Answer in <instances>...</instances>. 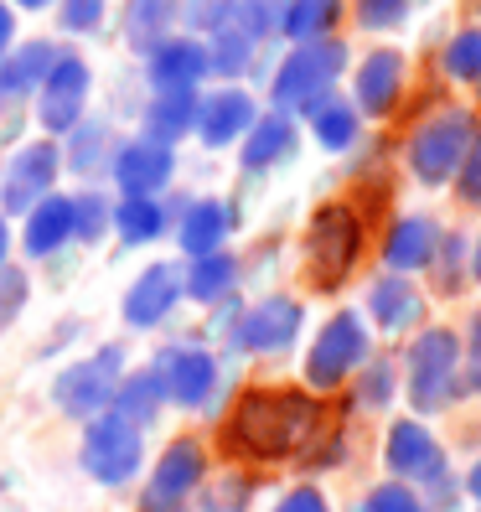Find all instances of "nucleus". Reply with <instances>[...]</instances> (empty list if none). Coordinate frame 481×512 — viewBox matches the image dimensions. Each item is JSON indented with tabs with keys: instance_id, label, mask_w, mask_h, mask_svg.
Listing matches in <instances>:
<instances>
[{
	"instance_id": "f257e3e1",
	"label": "nucleus",
	"mask_w": 481,
	"mask_h": 512,
	"mask_svg": "<svg viewBox=\"0 0 481 512\" xmlns=\"http://www.w3.org/2000/svg\"><path fill=\"white\" fill-rule=\"evenodd\" d=\"M321 430V404L300 388H249L233 404L223 445L249 461H285L295 450H311Z\"/></svg>"
},
{
	"instance_id": "f03ea898",
	"label": "nucleus",
	"mask_w": 481,
	"mask_h": 512,
	"mask_svg": "<svg viewBox=\"0 0 481 512\" xmlns=\"http://www.w3.org/2000/svg\"><path fill=\"white\" fill-rule=\"evenodd\" d=\"M357 254H363V223H357L352 207L326 202L306 233V269H311L316 290H337L352 275Z\"/></svg>"
},
{
	"instance_id": "7ed1b4c3",
	"label": "nucleus",
	"mask_w": 481,
	"mask_h": 512,
	"mask_svg": "<svg viewBox=\"0 0 481 512\" xmlns=\"http://www.w3.org/2000/svg\"><path fill=\"white\" fill-rule=\"evenodd\" d=\"M119 363H125V352H119V347H99L94 357H83V363L63 368V373H57V383H52L57 409L73 414V419H88V425H94L99 414H109L119 383H125V368H119Z\"/></svg>"
},
{
	"instance_id": "20e7f679",
	"label": "nucleus",
	"mask_w": 481,
	"mask_h": 512,
	"mask_svg": "<svg viewBox=\"0 0 481 512\" xmlns=\"http://www.w3.org/2000/svg\"><path fill=\"white\" fill-rule=\"evenodd\" d=\"M83 471L104 481V487H125V481L140 471L145 461V440H140V425H130L125 414H99L94 425L83 430V450H78Z\"/></svg>"
},
{
	"instance_id": "39448f33",
	"label": "nucleus",
	"mask_w": 481,
	"mask_h": 512,
	"mask_svg": "<svg viewBox=\"0 0 481 512\" xmlns=\"http://www.w3.org/2000/svg\"><path fill=\"white\" fill-rule=\"evenodd\" d=\"M466 150H471V119L461 109H440L430 114L425 125L414 130L409 140V166L419 182H450V176H461V161H466Z\"/></svg>"
},
{
	"instance_id": "423d86ee",
	"label": "nucleus",
	"mask_w": 481,
	"mask_h": 512,
	"mask_svg": "<svg viewBox=\"0 0 481 512\" xmlns=\"http://www.w3.org/2000/svg\"><path fill=\"white\" fill-rule=\"evenodd\" d=\"M456 363H461V342L445 326L425 331L409 347V399L419 414H435L456 399Z\"/></svg>"
},
{
	"instance_id": "0eeeda50",
	"label": "nucleus",
	"mask_w": 481,
	"mask_h": 512,
	"mask_svg": "<svg viewBox=\"0 0 481 512\" xmlns=\"http://www.w3.org/2000/svg\"><path fill=\"white\" fill-rule=\"evenodd\" d=\"M342 63H347V47L337 37L295 47L275 73V104H295L300 114H306L316 99L332 94V78L342 73Z\"/></svg>"
},
{
	"instance_id": "6e6552de",
	"label": "nucleus",
	"mask_w": 481,
	"mask_h": 512,
	"mask_svg": "<svg viewBox=\"0 0 481 512\" xmlns=\"http://www.w3.org/2000/svg\"><path fill=\"white\" fill-rule=\"evenodd\" d=\"M368 357V326L357 311H337L332 321L321 326V337L311 342L306 357V378L311 388H337L342 378H352V368Z\"/></svg>"
},
{
	"instance_id": "1a4fd4ad",
	"label": "nucleus",
	"mask_w": 481,
	"mask_h": 512,
	"mask_svg": "<svg viewBox=\"0 0 481 512\" xmlns=\"http://www.w3.org/2000/svg\"><path fill=\"white\" fill-rule=\"evenodd\" d=\"M63 171V150L52 140H32L21 145L6 161V176H0V213H32L52 197V182Z\"/></svg>"
},
{
	"instance_id": "9d476101",
	"label": "nucleus",
	"mask_w": 481,
	"mask_h": 512,
	"mask_svg": "<svg viewBox=\"0 0 481 512\" xmlns=\"http://www.w3.org/2000/svg\"><path fill=\"white\" fill-rule=\"evenodd\" d=\"M202 471H207V456L197 440H171L166 456L150 471V487L140 497V512H182V502L202 487Z\"/></svg>"
},
{
	"instance_id": "9b49d317",
	"label": "nucleus",
	"mask_w": 481,
	"mask_h": 512,
	"mask_svg": "<svg viewBox=\"0 0 481 512\" xmlns=\"http://www.w3.org/2000/svg\"><path fill=\"white\" fill-rule=\"evenodd\" d=\"M83 99H88V63L73 57V52H63L57 68L47 73V83H42V104H37L42 130H52V135L78 130L83 125Z\"/></svg>"
},
{
	"instance_id": "f8f14e48",
	"label": "nucleus",
	"mask_w": 481,
	"mask_h": 512,
	"mask_svg": "<svg viewBox=\"0 0 481 512\" xmlns=\"http://www.w3.org/2000/svg\"><path fill=\"white\" fill-rule=\"evenodd\" d=\"M300 321H306V316H300V300L269 295V300H259V306H249L244 316H238L233 342L244 352H285L300 337Z\"/></svg>"
},
{
	"instance_id": "ddd939ff",
	"label": "nucleus",
	"mask_w": 481,
	"mask_h": 512,
	"mask_svg": "<svg viewBox=\"0 0 481 512\" xmlns=\"http://www.w3.org/2000/svg\"><path fill=\"white\" fill-rule=\"evenodd\" d=\"M156 373L166 383V399L182 404V409H202L207 399H213V388H218V363H213V352H202V347H171V352H161Z\"/></svg>"
},
{
	"instance_id": "4468645a",
	"label": "nucleus",
	"mask_w": 481,
	"mask_h": 512,
	"mask_svg": "<svg viewBox=\"0 0 481 512\" xmlns=\"http://www.w3.org/2000/svg\"><path fill=\"white\" fill-rule=\"evenodd\" d=\"M176 171L171 145L161 140H130L114 150V182L125 187V197H156Z\"/></svg>"
},
{
	"instance_id": "2eb2a0df",
	"label": "nucleus",
	"mask_w": 481,
	"mask_h": 512,
	"mask_svg": "<svg viewBox=\"0 0 481 512\" xmlns=\"http://www.w3.org/2000/svg\"><path fill=\"white\" fill-rule=\"evenodd\" d=\"M187 295V275L176 264H150L145 275L125 290V321L130 326H161L171 306Z\"/></svg>"
},
{
	"instance_id": "dca6fc26",
	"label": "nucleus",
	"mask_w": 481,
	"mask_h": 512,
	"mask_svg": "<svg viewBox=\"0 0 481 512\" xmlns=\"http://www.w3.org/2000/svg\"><path fill=\"white\" fill-rule=\"evenodd\" d=\"M388 471L394 476H414V481H435L445 471V450L435 445V435L425 425H414V419H399L394 430H388Z\"/></svg>"
},
{
	"instance_id": "f3484780",
	"label": "nucleus",
	"mask_w": 481,
	"mask_h": 512,
	"mask_svg": "<svg viewBox=\"0 0 481 512\" xmlns=\"http://www.w3.org/2000/svg\"><path fill=\"white\" fill-rule=\"evenodd\" d=\"M207 68H213V57L192 37H171L161 52H150V83H156V94H192L197 78H207Z\"/></svg>"
},
{
	"instance_id": "a211bd4d",
	"label": "nucleus",
	"mask_w": 481,
	"mask_h": 512,
	"mask_svg": "<svg viewBox=\"0 0 481 512\" xmlns=\"http://www.w3.org/2000/svg\"><path fill=\"white\" fill-rule=\"evenodd\" d=\"M254 125H259V114H254V99L244 88H223V94H207L197 104V135L207 145H228L238 135H249Z\"/></svg>"
},
{
	"instance_id": "6ab92c4d",
	"label": "nucleus",
	"mask_w": 481,
	"mask_h": 512,
	"mask_svg": "<svg viewBox=\"0 0 481 512\" xmlns=\"http://www.w3.org/2000/svg\"><path fill=\"white\" fill-rule=\"evenodd\" d=\"M399 88H404V57L394 47L368 52L363 68H357V104L368 114H388L399 104Z\"/></svg>"
},
{
	"instance_id": "aec40b11",
	"label": "nucleus",
	"mask_w": 481,
	"mask_h": 512,
	"mask_svg": "<svg viewBox=\"0 0 481 512\" xmlns=\"http://www.w3.org/2000/svg\"><path fill=\"white\" fill-rule=\"evenodd\" d=\"M57 52L52 42H26V47H16L6 63H0V99H21V94H42V83H47V73L57 68Z\"/></svg>"
},
{
	"instance_id": "412c9836",
	"label": "nucleus",
	"mask_w": 481,
	"mask_h": 512,
	"mask_svg": "<svg viewBox=\"0 0 481 512\" xmlns=\"http://www.w3.org/2000/svg\"><path fill=\"white\" fill-rule=\"evenodd\" d=\"M233 228V207L218 202V197H207V202H192L187 207V218H182V249L192 259H207V254H223V238Z\"/></svg>"
},
{
	"instance_id": "4be33fe9",
	"label": "nucleus",
	"mask_w": 481,
	"mask_h": 512,
	"mask_svg": "<svg viewBox=\"0 0 481 512\" xmlns=\"http://www.w3.org/2000/svg\"><path fill=\"white\" fill-rule=\"evenodd\" d=\"M440 254V233L430 218H399L394 228H388V244H383V259L388 269H419V264H435Z\"/></svg>"
},
{
	"instance_id": "5701e85b",
	"label": "nucleus",
	"mask_w": 481,
	"mask_h": 512,
	"mask_svg": "<svg viewBox=\"0 0 481 512\" xmlns=\"http://www.w3.org/2000/svg\"><path fill=\"white\" fill-rule=\"evenodd\" d=\"M73 238V197H47L42 207H32L26 213V254L32 259H47V254H57Z\"/></svg>"
},
{
	"instance_id": "b1692460",
	"label": "nucleus",
	"mask_w": 481,
	"mask_h": 512,
	"mask_svg": "<svg viewBox=\"0 0 481 512\" xmlns=\"http://www.w3.org/2000/svg\"><path fill=\"white\" fill-rule=\"evenodd\" d=\"M182 16L176 0H130L125 11V37L135 52H161L171 42V21Z\"/></svg>"
},
{
	"instance_id": "393cba45",
	"label": "nucleus",
	"mask_w": 481,
	"mask_h": 512,
	"mask_svg": "<svg viewBox=\"0 0 481 512\" xmlns=\"http://www.w3.org/2000/svg\"><path fill=\"white\" fill-rule=\"evenodd\" d=\"M368 306H373L383 331H409V326H419V316H425V295H419L409 280H378Z\"/></svg>"
},
{
	"instance_id": "a878e982",
	"label": "nucleus",
	"mask_w": 481,
	"mask_h": 512,
	"mask_svg": "<svg viewBox=\"0 0 481 512\" xmlns=\"http://www.w3.org/2000/svg\"><path fill=\"white\" fill-rule=\"evenodd\" d=\"M197 94H156L150 99V109H145V140H161V145H171V140H182L187 130H197Z\"/></svg>"
},
{
	"instance_id": "bb28decb",
	"label": "nucleus",
	"mask_w": 481,
	"mask_h": 512,
	"mask_svg": "<svg viewBox=\"0 0 481 512\" xmlns=\"http://www.w3.org/2000/svg\"><path fill=\"white\" fill-rule=\"evenodd\" d=\"M290 150H295V125L285 114H269L244 135V166L249 171H269L275 161H285Z\"/></svg>"
},
{
	"instance_id": "cd10ccee",
	"label": "nucleus",
	"mask_w": 481,
	"mask_h": 512,
	"mask_svg": "<svg viewBox=\"0 0 481 512\" xmlns=\"http://www.w3.org/2000/svg\"><path fill=\"white\" fill-rule=\"evenodd\" d=\"M337 16H342V0H290L280 26H285L290 42L306 47V42H326V32L337 26Z\"/></svg>"
},
{
	"instance_id": "c85d7f7f",
	"label": "nucleus",
	"mask_w": 481,
	"mask_h": 512,
	"mask_svg": "<svg viewBox=\"0 0 481 512\" xmlns=\"http://www.w3.org/2000/svg\"><path fill=\"white\" fill-rule=\"evenodd\" d=\"M161 404H166V383H161L156 368L130 373L125 383H119V394H114V414H125L130 425H150Z\"/></svg>"
},
{
	"instance_id": "c756f323",
	"label": "nucleus",
	"mask_w": 481,
	"mask_h": 512,
	"mask_svg": "<svg viewBox=\"0 0 481 512\" xmlns=\"http://www.w3.org/2000/svg\"><path fill=\"white\" fill-rule=\"evenodd\" d=\"M306 119H311V130H316V140L326 145V150H347L352 140H357V114H352V104H342V99H316L311 109H306Z\"/></svg>"
},
{
	"instance_id": "7c9ffc66",
	"label": "nucleus",
	"mask_w": 481,
	"mask_h": 512,
	"mask_svg": "<svg viewBox=\"0 0 481 512\" xmlns=\"http://www.w3.org/2000/svg\"><path fill=\"white\" fill-rule=\"evenodd\" d=\"M114 228L125 244H150V238L166 228V207L156 197H125L114 207Z\"/></svg>"
},
{
	"instance_id": "2f4dec72",
	"label": "nucleus",
	"mask_w": 481,
	"mask_h": 512,
	"mask_svg": "<svg viewBox=\"0 0 481 512\" xmlns=\"http://www.w3.org/2000/svg\"><path fill=\"white\" fill-rule=\"evenodd\" d=\"M238 280V264L228 254H207V259H192L187 269V295L202 300V306H213V300H223Z\"/></svg>"
},
{
	"instance_id": "473e14b6",
	"label": "nucleus",
	"mask_w": 481,
	"mask_h": 512,
	"mask_svg": "<svg viewBox=\"0 0 481 512\" xmlns=\"http://www.w3.org/2000/svg\"><path fill=\"white\" fill-rule=\"evenodd\" d=\"M207 57H213V68L218 73H244L249 68V57H254V37L244 32V26H223V32H213V47H207Z\"/></svg>"
},
{
	"instance_id": "72a5a7b5",
	"label": "nucleus",
	"mask_w": 481,
	"mask_h": 512,
	"mask_svg": "<svg viewBox=\"0 0 481 512\" xmlns=\"http://www.w3.org/2000/svg\"><path fill=\"white\" fill-rule=\"evenodd\" d=\"M109 223H114V207L99 192L73 197V238H78V244H99V238L109 233Z\"/></svg>"
},
{
	"instance_id": "f704fd0d",
	"label": "nucleus",
	"mask_w": 481,
	"mask_h": 512,
	"mask_svg": "<svg viewBox=\"0 0 481 512\" xmlns=\"http://www.w3.org/2000/svg\"><path fill=\"white\" fill-rule=\"evenodd\" d=\"M445 73L461 78V83H476V78H481V26H471V32H461L456 42H450Z\"/></svg>"
},
{
	"instance_id": "c9c22d12",
	"label": "nucleus",
	"mask_w": 481,
	"mask_h": 512,
	"mask_svg": "<svg viewBox=\"0 0 481 512\" xmlns=\"http://www.w3.org/2000/svg\"><path fill=\"white\" fill-rule=\"evenodd\" d=\"M233 11H238V0H187V26H192V32H207V37H213V32H223V26L233 21Z\"/></svg>"
},
{
	"instance_id": "e433bc0d",
	"label": "nucleus",
	"mask_w": 481,
	"mask_h": 512,
	"mask_svg": "<svg viewBox=\"0 0 481 512\" xmlns=\"http://www.w3.org/2000/svg\"><path fill=\"white\" fill-rule=\"evenodd\" d=\"M104 145H109L104 125H78L73 130V171H94L99 156H104Z\"/></svg>"
},
{
	"instance_id": "4c0bfd02",
	"label": "nucleus",
	"mask_w": 481,
	"mask_h": 512,
	"mask_svg": "<svg viewBox=\"0 0 481 512\" xmlns=\"http://www.w3.org/2000/svg\"><path fill=\"white\" fill-rule=\"evenodd\" d=\"M409 16V0H357V21L368 26V32H388V26H399Z\"/></svg>"
},
{
	"instance_id": "58836bf2",
	"label": "nucleus",
	"mask_w": 481,
	"mask_h": 512,
	"mask_svg": "<svg viewBox=\"0 0 481 512\" xmlns=\"http://www.w3.org/2000/svg\"><path fill=\"white\" fill-rule=\"evenodd\" d=\"M57 21H63V32H94L104 21V0H63Z\"/></svg>"
},
{
	"instance_id": "ea45409f",
	"label": "nucleus",
	"mask_w": 481,
	"mask_h": 512,
	"mask_svg": "<svg viewBox=\"0 0 481 512\" xmlns=\"http://www.w3.org/2000/svg\"><path fill=\"white\" fill-rule=\"evenodd\" d=\"M233 26H244V32L259 42L269 26H275V6L269 0H238V11H233Z\"/></svg>"
},
{
	"instance_id": "a19ab883",
	"label": "nucleus",
	"mask_w": 481,
	"mask_h": 512,
	"mask_svg": "<svg viewBox=\"0 0 481 512\" xmlns=\"http://www.w3.org/2000/svg\"><path fill=\"white\" fill-rule=\"evenodd\" d=\"M363 512H419V497L409 492V487H378V492H368V502H363Z\"/></svg>"
},
{
	"instance_id": "79ce46f5",
	"label": "nucleus",
	"mask_w": 481,
	"mask_h": 512,
	"mask_svg": "<svg viewBox=\"0 0 481 512\" xmlns=\"http://www.w3.org/2000/svg\"><path fill=\"white\" fill-rule=\"evenodd\" d=\"M388 394H394V363H373L363 388H357V399H363L368 409H378V404H388Z\"/></svg>"
},
{
	"instance_id": "37998d69",
	"label": "nucleus",
	"mask_w": 481,
	"mask_h": 512,
	"mask_svg": "<svg viewBox=\"0 0 481 512\" xmlns=\"http://www.w3.org/2000/svg\"><path fill=\"white\" fill-rule=\"evenodd\" d=\"M456 182H461V197L466 202H481V130H471V150H466Z\"/></svg>"
},
{
	"instance_id": "c03bdc74",
	"label": "nucleus",
	"mask_w": 481,
	"mask_h": 512,
	"mask_svg": "<svg viewBox=\"0 0 481 512\" xmlns=\"http://www.w3.org/2000/svg\"><path fill=\"white\" fill-rule=\"evenodd\" d=\"M275 512H332V507H326V497L321 492H311V487H300V492H290Z\"/></svg>"
},
{
	"instance_id": "a18cd8bd",
	"label": "nucleus",
	"mask_w": 481,
	"mask_h": 512,
	"mask_svg": "<svg viewBox=\"0 0 481 512\" xmlns=\"http://www.w3.org/2000/svg\"><path fill=\"white\" fill-rule=\"evenodd\" d=\"M244 497H249V481H223V487H218V497H213V512H238V507H244Z\"/></svg>"
},
{
	"instance_id": "49530a36",
	"label": "nucleus",
	"mask_w": 481,
	"mask_h": 512,
	"mask_svg": "<svg viewBox=\"0 0 481 512\" xmlns=\"http://www.w3.org/2000/svg\"><path fill=\"white\" fill-rule=\"evenodd\" d=\"M466 383L481 388V311H476V321H471V373H466Z\"/></svg>"
},
{
	"instance_id": "de8ad7c7",
	"label": "nucleus",
	"mask_w": 481,
	"mask_h": 512,
	"mask_svg": "<svg viewBox=\"0 0 481 512\" xmlns=\"http://www.w3.org/2000/svg\"><path fill=\"white\" fill-rule=\"evenodd\" d=\"M11 37H16V16H11L6 0H0V63L11 57Z\"/></svg>"
},
{
	"instance_id": "09e8293b",
	"label": "nucleus",
	"mask_w": 481,
	"mask_h": 512,
	"mask_svg": "<svg viewBox=\"0 0 481 512\" xmlns=\"http://www.w3.org/2000/svg\"><path fill=\"white\" fill-rule=\"evenodd\" d=\"M6 254H11V233H6V218H0V269H6Z\"/></svg>"
},
{
	"instance_id": "8fccbe9b",
	"label": "nucleus",
	"mask_w": 481,
	"mask_h": 512,
	"mask_svg": "<svg viewBox=\"0 0 481 512\" xmlns=\"http://www.w3.org/2000/svg\"><path fill=\"white\" fill-rule=\"evenodd\" d=\"M471 497H476V502H481V461H476V466H471Z\"/></svg>"
},
{
	"instance_id": "3c124183",
	"label": "nucleus",
	"mask_w": 481,
	"mask_h": 512,
	"mask_svg": "<svg viewBox=\"0 0 481 512\" xmlns=\"http://www.w3.org/2000/svg\"><path fill=\"white\" fill-rule=\"evenodd\" d=\"M471 275L481 280V244H476V254H471Z\"/></svg>"
},
{
	"instance_id": "603ef678",
	"label": "nucleus",
	"mask_w": 481,
	"mask_h": 512,
	"mask_svg": "<svg viewBox=\"0 0 481 512\" xmlns=\"http://www.w3.org/2000/svg\"><path fill=\"white\" fill-rule=\"evenodd\" d=\"M16 6H52V0H16Z\"/></svg>"
}]
</instances>
